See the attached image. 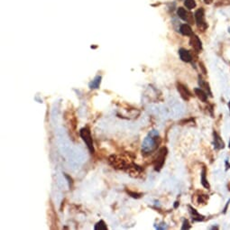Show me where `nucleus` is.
Wrapping results in <instances>:
<instances>
[{"instance_id":"f257e3e1","label":"nucleus","mask_w":230,"mask_h":230,"mask_svg":"<svg viewBox=\"0 0 230 230\" xmlns=\"http://www.w3.org/2000/svg\"><path fill=\"white\" fill-rule=\"evenodd\" d=\"M162 140L161 137L159 136L158 132L156 130H152L143 140V145H142V153L144 156L150 155L153 152L157 150Z\"/></svg>"},{"instance_id":"f03ea898","label":"nucleus","mask_w":230,"mask_h":230,"mask_svg":"<svg viewBox=\"0 0 230 230\" xmlns=\"http://www.w3.org/2000/svg\"><path fill=\"white\" fill-rule=\"evenodd\" d=\"M79 135L82 138V140L84 141V143H86L88 149L90 152V153H94L95 148L93 145V139H92V135H91V132H90L89 128L88 127L81 128L79 131Z\"/></svg>"},{"instance_id":"7ed1b4c3","label":"nucleus","mask_w":230,"mask_h":230,"mask_svg":"<svg viewBox=\"0 0 230 230\" xmlns=\"http://www.w3.org/2000/svg\"><path fill=\"white\" fill-rule=\"evenodd\" d=\"M168 153V150L166 147H162L157 152V155L154 159L153 164H154V170L156 172H160L161 169L162 168L164 162H165V158Z\"/></svg>"},{"instance_id":"20e7f679","label":"nucleus","mask_w":230,"mask_h":230,"mask_svg":"<svg viewBox=\"0 0 230 230\" xmlns=\"http://www.w3.org/2000/svg\"><path fill=\"white\" fill-rule=\"evenodd\" d=\"M195 20H196V24L198 25V28L199 29V31L201 30L202 32H204L208 28V24H207L206 21H205L204 10L202 8H199L196 11V13H195Z\"/></svg>"},{"instance_id":"39448f33","label":"nucleus","mask_w":230,"mask_h":230,"mask_svg":"<svg viewBox=\"0 0 230 230\" xmlns=\"http://www.w3.org/2000/svg\"><path fill=\"white\" fill-rule=\"evenodd\" d=\"M176 87H177V90L178 92L180 93V95L182 97L183 100L185 101H189L191 99V98L192 97V94L191 92L189 90V88L186 87L184 84L181 83V82H178L176 84Z\"/></svg>"},{"instance_id":"423d86ee","label":"nucleus","mask_w":230,"mask_h":230,"mask_svg":"<svg viewBox=\"0 0 230 230\" xmlns=\"http://www.w3.org/2000/svg\"><path fill=\"white\" fill-rule=\"evenodd\" d=\"M177 14L180 18H182L183 21H186L187 23L189 24H194L195 21H194V17L192 16V14L186 11L183 8H178V11H177Z\"/></svg>"},{"instance_id":"0eeeda50","label":"nucleus","mask_w":230,"mask_h":230,"mask_svg":"<svg viewBox=\"0 0 230 230\" xmlns=\"http://www.w3.org/2000/svg\"><path fill=\"white\" fill-rule=\"evenodd\" d=\"M190 44L195 52H200L201 50H202V43H201V41L199 40L197 35H194L192 34L191 36V40H190Z\"/></svg>"},{"instance_id":"6e6552de","label":"nucleus","mask_w":230,"mask_h":230,"mask_svg":"<svg viewBox=\"0 0 230 230\" xmlns=\"http://www.w3.org/2000/svg\"><path fill=\"white\" fill-rule=\"evenodd\" d=\"M213 140H214V147L216 150H221L225 148V143L223 142L222 138L216 131L213 132Z\"/></svg>"},{"instance_id":"1a4fd4ad","label":"nucleus","mask_w":230,"mask_h":230,"mask_svg":"<svg viewBox=\"0 0 230 230\" xmlns=\"http://www.w3.org/2000/svg\"><path fill=\"white\" fill-rule=\"evenodd\" d=\"M188 208H189V210H190V213H191V218H192V220H193V221H195V222L204 221L205 217H204L203 215L199 214L194 208H192V207L189 205V206H188Z\"/></svg>"},{"instance_id":"9d476101","label":"nucleus","mask_w":230,"mask_h":230,"mask_svg":"<svg viewBox=\"0 0 230 230\" xmlns=\"http://www.w3.org/2000/svg\"><path fill=\"white\" fill-rule=\"evenodd\" d=\"M179 55H180V58H181V60L184 62H191V61H192V55H191V53L189 52V51H187L186 49H180L179 50Z\"/></svg>"},{"instance_id":"9b49d317","label":"nucleus","mask_w":230,"mask_h":230,"mask_svg":"<svg viewBox=\"0 0 230 230\" xmlns=\"http://www.w3.org/2000/svg\"><path fill=\"white\" fill-rule=\"evenodd\" d=\"M194 92H195V95L197 96L198 99L202 102H207L208 101V94L207 92L202 89V88H194Z\"/></svg>"},{"instance_id":"f8f14e48","label":"nucleus","mask_w":230,"mask_h":230,"mask_svg":"<svg viewBox=\"0 0 230 230\" xmlns=\"http://www.w3.org/2000/svg\"><path fill=\"white\" fill-rule=\"evenodd\" d=\"M198 85H199L200 88H202L206 91L207 94H208L209 97H212V92H211V89L209 87V84L202 79L200 76H198Z\"/></svg>"},{"instance_id":"ddd939ff","label":"nucleus","mask_w":230,"mask_h":230,"mask_svg":"<svg viewBox=\"0 0 230 230\" xmlns=\"http://www.w3.org/2000/svg\"><path fill=\"white\" fill-rule=\"evenodd\" d=\"M201 179H200V182H201V184L202 186L205 188V189H208L209 190L210 189V185L208 182V179H207V168L206 166L202 167V171H201Z\"/></svg>"},{"instance_id":"4468645a","label":"nucleus","mask_w":230,"mask_h":230,"mask_svg":"<svg viewBox=\"0 0 230 230\" xmlns=\"http://www.w3.org/2000/svg\"><path fill=\"white\" fill-rule=\"evenodd\" d=\"M180 32L182 33L183 35H186V36H191L193 34L192 32V29L189 24H182L181 27H180Z\"/></svg>"},{"instance_id":"2eb2a0df","label":"nucleus","mask_w":230,"mask_h":230,"mask_svg":"<svg viewBox=\"0 0 230 230\" xmlns=\"http://www.w3.org/2000/svg\"><path fill=\"white\" fill-rule=\"evenodd\" d=\"M101 76H96L95 79H93L90 83H89V88L90 89H96V88H98L99 85L101 83Z\"/></svg>"},{"instance_id":"dca6fc26","label":"nucleus","mask_w":230,"mask_h":230,"mask_svg":"<svg viewBox=\"0 0 230 230\" xmlns=\"http://www.w3.org/2000/svg\"><path fill=\"white\" fill-rule=\"evenodd\" d=\"M197 204H200V203H203V204H207V201L208 199V196L206 194H201V195H198L197 196Z\"/></svg>"},{"instance_id":"f3484780","label":"nucleus","mask_w":230,"mask_h":230,"mask_svg":"<svg viewBox=\"0 0 230 230\" xmlns=\"http://www.w3.org/2000/svg\"><path fill=\"white\" fill-rule=\"evenodd\" d=\"M95 230H106L108 229V227L106 225V223L104 222L103 220H100L99 222H98L95 225V228H94Z\"/></svg>"},{"instance_id":"a211bd4d","label":"nucleus","mask_w":230,"mask_h":230,"mask_svg":"<svg viewBox=\"0 0 230 230\" xmlns=\"http://www.w3.org/2000/svg\"><path fill=\"white\" fill-rule=\"evenodd\" d=\"M184 5L189 10H191L196 7V3L194 0H184Z\"/></svg>"},{"instance_id":"6ab92c4d","label":"nucleus","mask_w":230,"mask_h":230,"mask_svg":"<svg viewBox=\"0 0 230 230\" xmlns=\"http://www.w3.org/2000/svg\"><path fill=\"white\" fill-rule=\"evenodd\" d=\"M127 193H128L131 197H133V198H139L142 197V194H141V193H137V192H133V191H127Z\"/></svg>"},{"instance_id":"aec40b11","label":"nucleus","mask_w":230,"mask_h":230,"mask_svg":"<svg viewBox=\"0 0 230 230\" xmlns=\"http://www.w3.org/2000/svg\"><path fill=\"white\" fill-rule=\"evenodd\" d=\"M191 228V226L190 225V223H189V220L185 219V220L183 221L182 229H190Z\"/></svg>"},{"instance_id":"412c9836","label":"nucleus","mask_w":230,"mask_h":230,"mask_svg":"<svg viewBox=\"0 0 230 230\" xmlns=\"http://www.w3.org/2000/svg\"><path fill=\"white\" fill-rule=\"evenodd\" d=\"M65 177H66V178L68 179V181H69L68 182H69V186H70V188H72V185H73V180H72V178L71 177V176H69L68 174H66V173H65Z\"/></svg>"},{"instance_id":"4be33fe9","label":"nucleus","mask_w":230,"mask_h":230,"mask_svg":"<svg viewBox=\"0 0 230 230\" xmlns=\"http://www.w3.org/2000/svg\"><path fill=\"white\" fill-rule=\"evenodd\" d=\"M199 66H200V68L202 69V71H203V72H204V74H207L206 69H205V67H204V64L202 63V62H199Z\"/></svg>"},{"instance_id":"5701e85b","label":"nucleus","mask_w":230,"mask_h":230,"mask_svg":"<svg viewBox=\"0 0 230 230\" xmlns=\"http://www.w3.org/2000/svg\"><path fill=\"white\" fill-rule=\"evenodd\" d=\"M229 203H230V199L228 201V203H227V205H226V207H225V209H224V213H226V211H227V208H228V206L229 205Z\"/></svg>"},{"instance_id":"b1692460","label":"nucleus","mask_w":230,"mask_h":230,"mask_svg":"<svg viewBox=\"0 0 230 230\" xmlns=\"http://www.w3.org/2000/svg\"><path fill=\"white\" fill-rule=\"evenodd\" d=\"M226 165H227V168H226V170H228V168L230 169V164H228V161H226Z\"/></svg>"},{"instance_id":"393cba45","label":"nucleus","mask_w":230,"mask_h":230,"mask_svg":"<svg viewBox=\"0 0 230 230\" xmlns=\"http://www.w3.org/2000/svg\"><path fill=\"white\" fill-rule=\"evenodd\" d=\"M212 1H213V0H204V2H205L206 4H211Z\"/></svg>"},{"instance_id":"a878e982","label":"nucleus","mask_w":230,"mask_h":230,"mask_svg":"<svg viewBox=\"0 0 230 230\" xmlns=\"http://www.w3.org/2000/svg\"><path fill=\"white\" fill-rule=\"evenodd\" d=\"M178 204H179V202H178V201H176V202H175L174 208H177V207H178Z\"/></svg>"},{"instance_id":"bb28decb","label":"nucleus","mask_w":230,"mask_h":230,"mask_svg":"<svg viewBox=\"0 0 230 230\" xmlns=\"http://www.w3.org/2000/svg\"><path fill=\"white\" fill-rule=\"evenodd\" d=\"M228 108H229V112H230V101L228 102Z\"/></svg>"},{"instance_id":"cd10ccee","label":"nucleus","mask_w":230,"mask_h":230,"mask_svg":"<svg viewBox=\"0 0 230 230\" xmlns=\"http://www.w3.org/2000/svg\"><path fill=\"white\" fill-rule=\"evenodd\" d=\"M228 146H229V148H230V141H229V144H228Z\"/></svg>"}]
</instances>
